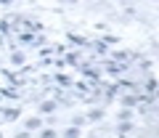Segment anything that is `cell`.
Listing matches in <instances>:
<instances>
[{
  "label": "cell",
  "mask_w": 159,
  "mask_h": 138,
  "mask_svg": "<svg viewBox=\"0 0 159 138\" xmlns=\"http://www.w3.org/2000/svg\"><path fill=\"white\" fill-rule=\"evenodd\" d=\"M40 125H43V122H40L37 117H32V120H27V130H37Z\"/></svg>",
  "instance_id": "6da1fadb"
},
{
  "label": "cell",
  "mask_w": 159,
  "mask_h": 138,
  "mask_svg": "<svg viewBox=\"0 0 159 138\" xmlns=\"http://www.w3.org/2000/svg\"><path fill=\"white\" fill-rule=\"evenodd\" d=\"M40 112H45V114H51V112H53V104H51V101L40 104Z\"/></svg>",
  "instance_id": "7a4b0ae2"
},
{
  "label": "cell",
  "mask_w": 159,
  "mask_h": 138,
  "mask_svg": "<svg viewBox=\"0 0 159 138\" xmlns=\"http://www.w3.org/2000/svg\"><path fill=\"white\" fill-rule=\"evenodd\" d=\"M66 138H80V127H69V130H66Z\"/></svg>",
  "instance_id": "3957f363"
},
{
  "label": "cell",
  "mask_w": 159,
  "mask_h": 138,
  "mask_svg": "<svg viewBox=\"0 0 159 138\" xmlns=\"http://www.w3.org/2000/svg\"><path fill=\"white\" fill-rule=\"evenodd\" d=\"M146 90H148V93L157 90V80H148V82H146Z\"/></svg>",
  "instance_id": "277c9868"
},
{
  "label": "cell",
  "mask_w": 159,
  "mask_h": 138,
  "mask_svg": "<svg viewBox=\"0 0 159 138\" xmlns=\"http://www.w3.org/2000/svg\"><path fill=\"white\" fill-rule=\"evenodd\" d=\"M43 138H56V130H51V127H48V130H43Z\"/></svg>",
  "instance_id": "5b68a950"
},
{
  "label": "cell",
  "mask_w": 159,
  "mask_h": 138,
  "mask_svg": "<svg viewBox=\"0 0 159 138\" xmlns=\"http://www.w3.org/2000/svg\"><path fill=\"white\" fill-rule=\"evenodd\" d=\"M13 64H24V56H21V53H13Z\"/></svg>",
  "instance_id": "8992f818"
},
{
  "label": "cell",
  "mask_w": 159,
  "mask_h": 138,
  "mask_svg": "<svg viewBox=\"0 0 159 138\" xmlns=\"http://www.w3.org/2000/svg\"><path fill=\"white\" fill-rule=\"evenodd\" d=\"M125 106H135V98H133V96H125Z\"/></svg>",
  "instance_id": "52a82bcc"
}]
</instances>
